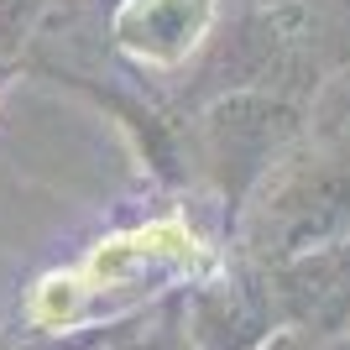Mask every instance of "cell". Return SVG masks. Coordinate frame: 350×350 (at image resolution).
Listing matches in <instances>:
<instances>
[{"instance_id": "obj_1", "label": "cell", "mask_w": 350, "mask_h": 350, "mask_svg": "<svg viewBox=\"0 0 350 350\" xmlns=\"http://www.w3.org/2000/svg\"><path fill=\"white\" fill-rule=\"evenodd\" d=\"M246 267H278L350 235V131L293 146L235 219Z\"/></svg>"}, {"instance_id": "obj_2", "label": "cell", "mask_w": 350, "mask_h": 350, "mask_svg": "<svg viewBox=\"0 0 350 350\" xmlns=\"http://www.w3.org/2000/svg\"><path fill=\"white\" fill-rule=\"evenodd\" d=\"M304 136V110L293 94H267V89H230L199 110L193 120V152L209 183L219 189L230 225L251 204L272 167L288 157Z\"/></svg>"}, {"instance_id": "obj_3", "label": "cell", "mask_w": 350, "mask_h": 350, "mask_svg": "<svg viewBox=\"0 0 350 350\" xmlns=\"http://www.w3.org/2000/svg\"><path fill=\"white\" fill-rule=\"evenodd\" d=\"M267 282V304L278 329H298L324 345L350 340V235L288 256L278 267H256Z\"/></svg>"}, {"instance_id": "obj_4", "label": "cell", "mask_w": 350, "mask_h": 350, "mask_svg": "<svg viewBox=\"0 0 350 350\" xmlns=\"http://www.w3.org/2000/svg\"><path fill=\"white\" fill-rule=\"evenodd\" d=\"M272 329L278 319L256 267H235L230 278L193 288L183 308V340L193 350H262Z\"/></svg>"}, {"instance_id": "obj_5", "label": "cell", "mask_w": 350, "mask_h": 350, "mask_svg": "<svg viewBox=\"0 0 350 350\" xmlns=\"http://www.w3.org/2000/svg\"><path fill=\"white\" fill-rule=\"evenodd\" d=\"M215 0H116L110 37L120 53L152 68H173L209 42Z\"/></svg>"}, {"instance_id": "obj_6", "label": "cell", "mask_w": 350, "mask_h": 350, "mask_svg": "<svg viewBox=\"0 0 350 350\" xmlns=\"http://www.w3.org/2000/svg\"><path fill=\"white\" fill-rule=\"evenodd\" d=\"M126 340L120 324H84V329H63V335H47V340H31L21 350H116Z\"/></svg>"}, {"instance_id": "obj_7", "label": "cell", "mask_w": 350, "mask_h": 350, "mask_svg": "<svg viewBox=\"0 0 350 350\" xmlns=\"http://www.w3.org/2000/svg\"><path fill=\"white\" fill-rule=\"evenodd\" d=\"M262 350H340V345H324L314 335H298V329H272Z\"/></svg>"}, {"instance_id": "obj_8", "label": "cell", "mask_w": 350, "mask_h": 350, "mask_svg": "<svg viewBox=\"0 0 350 350\" xmlns=\"http://www.w3.org/2000/svg\"><path fill=\"white\" fill-rule=\"evenodd\" d=\"M146 350H193V345H189V340H183V329H178V324H173V329H162V335L152 340V345H146Z\"/></svg>"}, {"instance_id": "obj_9", "label": "cell", "mask_w": 350, "mask_h": 350, "mask_svg": "<svg viewBox=\"0 0 350 350\" xmlns=\"http://www.w3.org/2000/svg\"><path fill=\"white\" fill-rule=\"evenodd\" d=\"M116 350H126V340H120V345H116Z\"/></svg>"}]
</instances>
